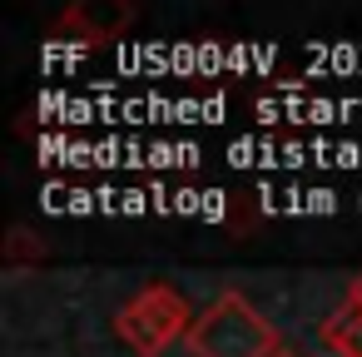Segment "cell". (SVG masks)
Segmentation results:
<instances>
[{"label":"cell","instance_id":"cell-5","mask_svg":"<svg viewBox=\"0 0 362 357\" xmlns=\"http://www.w3.org/2000/svg\"><path fill=\"white\" fill-rule=\"evenodd\" d=\"M40 258H45V243L25 223H16L6 233V243H0V263H6V268H25V263H40Z\"/></svg>","mask_w":362,"mask_h":357},{"label":"cell","instance_id":"cell-3","mask_svg":"<svg viewBox=\"0 0 362 357\" xmlns=\"http://www.w3.org/2000/svg\"><path fill=\"white\" fill-rule=\"evenodd\" d=\"M134 25V11L129 6H100V0H70V6L50 21V40L55 45H110V40H124V30Z\"/></svg>","mask_w":362,"mask_h":357},{"label":"cell","instance_id":"cell-4","mask_svg":"<svg viewBox=\"0 0 362 357\" xmlns=\"http://www.w3.org/2000/svg\"><path fill=\"white\" fill-rule=\"evenodd\" d=\"M322 342L337 352V357H362V308L352 298H342L327 322H322Z\"/></svg>","mask_w":362,"mask_h":357},{"label":"cell","instance_id":"cell-2","mask_svg":"<svg viewBox=\"0 0 362 357\" xmlns=\"http://www.w3.org/2000/svg\"><path fill=\"white\" fill-rule=\"evenodd\" d=\"M194 317H199V312L189 308V298H184L179 288H169V283H144L134 298L119 303V312H115V337H119L134 357H159V352H169L174 342H189Z\"/></svg>","mask_w":362,"mask_h":357},{"label":"cell","instance_id":"cell-1","mask_svg":"<svg viewBox=\"0 0 362 357\" xmlns=\"http://www.w3.org/2000/svg\"><path fill=\"white\" fill-rule=\"evenodd\" d=\"M194 357H283V337L278 327L238 293V288H223L199 317H194V332L184 342Z\"/></svg>","mask_w":362,"mask_h":357},{"label":"cell","instance_id":"cell-7","mask_svg":"<svg viewBox=\"0 0 362 357\" xmlns=\"http://www.w3.org/2000/svg\"><path fill=\"white\" fill-rule=\"evenodd\" d=\"M283 357H303V352H283Z\"/></svg>","mask_w":362,"mask_h":357},{"label":"cell","instance_id":"cell-6","mask_svg":"<svg viewBox=\"0 0 362 357\" xmlns=\"http://www.w3.org/2000/svg\"><path fill=\"white\" fill-rule=\"evenodd\" d=\"M347 298H352V303H357V308H362V273H357V278H352V283H347Z\"/></svg>","mask_w":362,"mask_h":357}]
</instances>
